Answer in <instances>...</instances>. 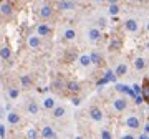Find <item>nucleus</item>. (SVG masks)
I'll return each mask as SVG.
<instances>
[{
    "mask_svg": "<svg viewBox=\"0 0 149 139\" xmlns=\"http://www.w3.org/2000/svg\"><path fill=\"white\" fill-rule=\"evenodd\" d=\"M113 108L116 109V111H124V109L128 108V101H126V98H118L113 101Z\"/></svg>",
    "mask_w": 149,
    "mask_h": 139,
    "instance_id": "obj_1",
    "label": "nucleus"
},
{
    "mask_svg": "<svg viewBox=\"0 0 149 139\" xmlns=\"http://www.w3.org/2000/svg\"><path fill=\"white\" fill-rule=\"evenodd\" d=\"M139 124H141V121H139L138 116H128V118H126V128H129V129H138Z\"/></svg>",
    "mask_w": 149,
    "mask_h": 139,
    "instance_id": "obj_2",
    "label": "nucleus"
},
{
    "mask_svg": "<svg viewBox=\"0 0 149 139\" xmlns=\"http://www.w3.org/2000/svg\"><path fill=\"white\" fill-rule=\"evenodd\" d=\"M89 116L93 121H101L103 119V113H101V109L96 108V106H93V108L89 109Z\"/></svg>",
    "mask_w": 149,
    "mask_h": 139,
    "instance_id": "obj_3",
    "label": "nucleus"
},
{
    "mask_svg": "<svg viewBox=\"0 0 149 139\" xmlns=\"http://www.w3.org/2000/svg\"><path fill=\"white\" fill-rule=\"evenodd\" d=\"M41 136L45 139H56V134L53 132V128L51 126H45L41 129Z\"/></svg>",
    "mask_w": 149,
    "mask_h": 139,
    "instance_id": "obj_4",
    "label": "nucleus"
},
{
    "mask_svg": "<svg viewBox=\"0 0 149 139\" xmlns=\"http://www.w3.org/2000/svg\"><path fill=\"white\" fill-rule=\"evenodd\" d=\"M58 7L60 10H73L75 9V2L73 0H60Z\"/></svg>",
    "mask_w": 149,
    "mask_h": 139,
    "instance_id": "obj_5",
    "label": "nucleus"
},
{
    "mask_svg": "<svg viewBox=\"0 0 149 139\" xmlns=\"http://www.w3.org/2000/svg\"><path fill=\"white\" fill-rule=\"evenodd\" d=\"M37 33H38V37H47V35L51 33V28H50L47 23H41V25H38V28H37Z\"/></svg>",
    "mask_w": 149,
    "mask_h": 139,
    "instance_id": "obj_6",
    "label": "nucleus"
},
{
    "mask_svg": "<svg viewBox=\"0 0 149 139\" xmlns=\"http://www.w3.org/2000/svg\"><path fill=\"white\" fill-rule=\"evenodd\" d=\"M124 28L128 30V31H138V22L136 20H133V18H129V20H126L124 22Z\"/></svg>",
    "mask_w": 149,
    "mask_h": 139,
    "instance_id": "obj_7",
    "label": "nucleus"
},
{
    "mask_svg": "<svg viewBox=\"0 0 149 139\" xmlns=\"http://www.w3.org/2000/svg\"><path fill=\"white\" fill-rule=\"evenodd\" d=\"M51 13H53V10H51L50 5H43V7L40 9V17H41L43 20L50 18V17H51Z\"/></svg>",
    "mask_w": 149,
    "mask_h": 139,
    "instance_id": "obj_8",
    "label": "nucleus"
},
{
    "mask_svg": "<svg viewBox=\"0 0 149 139\" xmlns=\"http://www.w3.org/2000/svg\"><path fill=\"white\" fill-rule=\"evenodd\" d=\"M88 38L91 40V41H98V40L101 38V30L99 28H91L88 31Z\"/></svg>",
    "mask_w": 149,
    "mask_h": 139,
    "instance_id": "obj_9",
    "label": "nucleus"
},
{
    "mask_svg": "<svg viewBox=\"0 0 149 139\" xmlns=\"http://www.w3.org/2000/svg\"><path fill=\"white\" fill-rule=\"evenodd\" d=\"M116 91H119V93H128L129 96H136V93H134V89L128 88L126 85H116Z\"/></svg>",
    "mask_w": 149,
    "mask_h": 139,
    "instance_id": "obj_10",
    "label": "nucleus"
},
{
    "mask_svg": "<svg viewBox=\"0 0 149 139\" xmlns=\"http://www.w3.org/2000/svg\"><path fill=\"white\" fill-rule=\"evenodd\" d=\"M20 114L18 113H10V114H7V121H9V124H18L20 123Z\"/></svg>",
    "mask_w": 149,
    "mask_h": 139,
    "instance_id": "obj_11",
    "label": "nucleus"
},
{
    "mask_svg": "<svg viewBox=\"0 0 149 139\" xmlns=\"http://www.w3.org/2000/svg\"><path fill=\"white\" fill-rule=\"evenodd\" d=\"M116 76H126V73H128V66L124 65V63H121V65H118V68H116Z\"/></svg>",
    "mask_w": 149,
    "mask_h": 139,
    "instance_id": "obj_12",
    "label": "nucleus"
},
{
    "mask_svg": "<svg viewBox=\"0 0 149 139\" xmlns=\"http://www.w3.org/2000/svg\"><path fill=\"white\" fill-rule=\"evenodd\" d=\"M66 88H68L70 93H75V94H76L79 91V85L76 81H70V83H66Z\"/></svg>",
    "mask_w": 149,
    "mask_h": 139,
    "instance_id": "obj_13",
    "label": "nucleus"
},
{
    "mask_svg": "<svg viewBox=\"0 0 149 139\" xmlns=\"http://www.w3.org/2000/svg\"><path fill=\"white\" fill-rule=\"evenodd\" d=\"M27 111H28L30 114H38V111H40V106L35 103V101H32L28 106H27Z\"/></svg>",
    "mask_w": 149,
    "mask_h": 139,
    "instance_id": "obj_14",
    "label": "nucleus"
},
{
    "mask_svg": "<svg viewBox=\"0 0 149 139\" xmlns=\"http://www.w3.org/2000/svg\"><path fill=\"white\" fill-rule=\"evenodd\" d=\"M142 96L146 101H149V78H146L142 83Z\"/></svg>",
    "mask_w": 149,
    "mask_h": 139,
    "instance_id": "obj_15",
    "label": "nucleus"
},
{
    "mask_svg": "<svg viewBox=\"0 0 149 139\" xmlns=\"http://www.w3.org/2000/svg\"><path fill=\"white\" fill-rule=\"evenodd\" d=\"M91 63H93V61H91V56H89V55H81V56H79V65H81V66H89Z\"/></svg>",
    "mask_w": 149,
    "mask_h": 139,
    "instance_id": "obj_16",
    "label": "nucleus"
},
{
    "mask_svg": "<svg viewBox=\"0 0 149 139\" xmlns=\"http://www.w3.org/2000/svg\"><path fill=\"white\" fill-rule=\"evenodd\" d=\"M63 116H65V108L63 106H56V108L53 109V118L60 119V118H63Z\"/></svg>",
    "mask_w": 149,
    "mask_h": 139,
    "instance_id": "obj_17",
    "label": "nucleus"
},
{
    "mask_svg": "<svg viewBox=\"0 0 149 139\" xmlns=\"http://www.w3.org/2000/svg\"><path fill=\"white\" fill-rule=\"evenodd\" d=\"M20 83H22L23 88H30V86H32V78H30L28 75H23V76L20 78Z\"/></svg>",
    "mask_w": 149,
    "mask_h": 139,
    "instance_id": "obj_18",
    "label": "nucleus"
},
{
    "mask_svg": "<svg viewBox=\"0 0 149 139\" xmlns=\"http://www.w3.org/2000/svg\"><path fill=\"white\" fill-rule=\"evenodd\" d=\"M43 108L45 109H55L56 106H55V99L53 98H47L45 101H43Z\"/></svg>",
    "mask_w": 149,
    "mask_h": 139,
    "instance_id": "obj_19",
    "label": "nucleus"
},
{
    "mask_svg": "<svg viewBox=\"0 0 149 139\" xmlns=\"http://www.w3.org/2000/svg\"><path fill=\"white\" fill-rule=\"evenodd\" d=\"M121 40L119 38H111V43H109V50H119L121 48Z\"/></svg>",
    "mask_w": 149,
    "mask_h": 139,
    "instance_id": "obj_20",
    "label": "nucleus"
},
{
    "mask_svg": "<svg viewBox=\"0 0 149 139\" xmlns=\"http://www.w3.org/2000/svg\"><path fill=\"white\" fill-rule=\"evenodd\" d=\"M28 45L32 48H38L40 47V37H30L28 38Z\"/></svg>",
    "mask_w": 149,
    "mask_h": 139,
    "instance_id": "obj_21",
    "label": "nucleus"
},
{
    "mask_svg": "<svg viewBox=\"0 0 149 139\" xmlns=\"http://www.w3.org/2000/svg\"><path fill=\"white\" fill-rule=\"evenodd\" d=\"M0 55H2V60H3V61H7V60L10 58V48L7 45L2 47V53H0Z\"/></svg>",
    "mask_w": 149,
    "mask_h": 139,
    "instance_id": "obj_22",
    "label": "nucleus"
},
{
    "mask_svg": "<svg viewBox=\"0 0 149 139\" xmlns=\"http://www.w3.org/2000/svg\"><path fill=\"white\" fill-rule=\"evenodd\" d=\"M18 94H20L18 88H15V86H10V88H9V96L12 99H17V98H18Z\"/></svg>",
    "mask_w": 149,
    "mask_h": 139,
    "instance_id": "obj_23",
    "label": "nucleus"
},
{
    "mask_svg": "<svg viewBox=\"0 0 149 139\" xmlns=\"http://www.w3.org/2000/svg\"><path fill=\"white\" fill-rule=\"evenodd\" d=\"M144 66H146L144 58H136V60H134V68H136V70H144Z\"/></svg>",
    "mask_w": 149,
    "mask_h": 139,
    "instance_id": "obj_24",
    "label": "nucleus"
},
{
    "mask_svg": "<svg viewBox=\"0 0 149 139\" xmlns=\"http://www.w3.org/2000/svg\"><path fill=\"white\" fill-rule=\"evenodd\" d=\"M12 13V5L10 3H2V15H10Z\"/></svg>",
    "mask_w": 149,
    "mask_h": 139,
    "instance_id": "obj_25",
    "label": "nucleus"
},
{
    "mask_svg": "<svg viewBox=\"0 0 149 139\" xmlns=\"http://www.w3.org/2000/svg\"><path fill=\"white\" fill-rule=\"evenodd\" d=\"M89 56H91V61H93L95 65H99V61H101V55H99L98 51H93Z\"/></svg>",
    "mask_w": 149,
    "mask_h": 139,
    "instance_id": "obj_26",
    "label": "nucleus"
},
{
    "mask_svg": "<svg viewBox=\"0 0 149 139\" xmlns=\"http://www.w3.org/2000/svg\"><path fill=\"white\" fill-rule=\"evenodd\" d=\"M75 37H76V31H75V30L68 28L66 31H65V38H66V40H73Z\"/></svg>",
    "mask_w": 149,
    "mask_h": 139,
    "instance_id": "obj_27",
    "label": "nucleus"
},
{
    "mask_svg": "<svg viewBox=\"0 0 149 139\" xmlns=\"http://www.w3.org/2000/svg\"><path fill=\"white\" fill-rule=\"evenodd\" d=\"M101 139H113V134L108 129H101Z\"/></svg>",
    "mask_w": 149,
    "mask_h": 139,
    "instance_id": "obj_28",
    "label": "nucleus"
},
{
    "mask_svg": "<svg viewBox=\"0 0 149 139\" xmlns=\"http://www.w3.org/2000/svg\"><path fill=\"white\" fill-rule=\"evenodd\" d=\"M109 13H111V15H118L119 13V7H118V3H116V5H109Z\"/></svg>",
    "mask_w": 149,
    "mask_h": 139,
    "instance_id": "obj_29",
    "label": "nucleus"
},
{
    "mask_svg": "<svg viewBox=\"0 0 149 139\" xmlns=\"http://www.w3.org/2000/svg\"><path fill=\"white\" fill-rule=\"evenodd\" d=\"M114 75H116V73H113L111 70H108V71H106V76H104V78L108 79V81H114V78H116Z\"/></svg>",
    "mask_w": 149,
    "mask_h": 139,
    "instance_id": "obj_30",
    "label": "nucleus"
},
{
    "mask_svg": "<svg viewBox=\"0 0 149 139\" xmlns=\"http://www.w3.org/2000/svg\"><path fill=\"white\" fill-rule=\"evenodd\" d=\"M133 89H134L136 94H141V93H142V86H139V85H133Z\"/></svg>",
    "mask_w": 149,
    "mask_h": 139,
    "instance_id": "obj_31",
    "label": "nucleus"
},
{
    "mask_svg": "<svg viewBox=\"0 0 149 139\" xmlns=\"http://www.w3.org/2000/svg\"><path fill=\"white\" fill-rule=\"evenodd\" d=\"M28 138L30 139H37V131H35V129H30L28 131Z\"/></svg>",
    "mask_w": 149,
    "mask_h": 139,
    "instance_id": "obj_32",
    "label": "nucleus"
},
{
    "mask_svg": "<svg viewBox=\"0 0 149 139\" xmlns=\"http://www.w3.org/2000/svg\"><path fill=\"white\" fill-rule=\"evenodd\" d=\"M55 88H56V89L63 88V81H61V79H55Z\"/></svg>",
    "mask_w": 149,
    "mask_h": 139,
    "instance_id": "obj_33",
    "label": "nucleus"
},
{
    "mask_svg": "<svg viewBox=\"0 0 149 139\" xmlns=\"http://www.w3.org/2000/svg\"><path fill=\"white\" fill-rule=\"evenodd\" d=\"M0 136L2 139H5V124H0Z\"/></svg>",
    "mask_w": 149,
    "mask_h": 139,
    "instance_id": "obj_34",
    "label": "nucleus"
},
{
    "mask_svg": "<svg viewBox=\"0 0 149 139\" xmlns=\"http://www.w3.org/2000/svg\"><path fill=\"white\" fill-rule=\"evenodd\" d=\"M79 103H81V101H79V98H73V104H75V106H78Z\"/></svg>",
    "mask_w": 149,
    "mask_h": 139,
    "instance_id": "obj_35",
    "label": "nucleus"
},
{
    "mask_svg": "<svg viewBox=\"0 0 149 139\" xmlns=\"http://www.w3.org/2000/svg\"><path fill=\"white\" fill-rule=\"evenodd\" d=\"M106 2H108L109 5H116L118 3V0H106Z\"/></svg>",
    "mask_w": 149,
    "mask_h": 139,
    "instance_id": "obj_36",
    "label": "nucleus"
},
{
    "mask_svg": "<svg viewBox=\"0 0 149 139\" xmlns=\"http://www.w3.org/2000/svg\"><path fill=\"white\" fill-rule=\"evenodd\" d=\"M123 139H134V136H131V134H126V136H123Z\"/></svg>",
    "mask_w": 149,
    "mask_h": 139,
    "instance_id": "obj_37",
    "label": "nucleus"
},
{
    "mask_svg": "<svg viewBox=\"0 0 149 139\" xmlns=\"http://www.w3.org/2000/svg\"><path fill=\"white\" fill-rule=\"evenodd\" d=\"M144 129H146V132H149V123H148V126H146Z\"/></svg>",
    "mask_w": 149,
    "mask_h": 139,
    "instance_id": "obj_38",
    "label": "nucleus"
},
{
    "mask_svg": "<svg viewBox=\"0 0 149 139\" xmlns=\"http://www.w3.org/2000/svg\"><path fill=\"white\" fill-rule=\"evenodd\" d=\"M146 48H148V50H149V41H148V45H146Z\"/></svg>",
    "mask_w": 149,
    "mask_h": 139,
    "instance_id": "obj_39",
    "label": "nucleus"
},
{
    "mask_svg": "<svg viewBox=\"0 0 149 139\" xmlns=\"http://www.w3.org/2000/svg\"><path fill=\"white\" fill-rule=\"evenodd\" d=\"M96 2H104V0H96Z\"/></svg>",
    "mask_w": 149,
    "mask_h": 139,
    "instance_id": "obj_40",
    "label": "nucleus"
},
{
    "mask_svg": "<svg viewBox=\"0 0 149 139\" xmlns=\"http://www.w3.org/2000/svg\"><path fill=\"white\" fill-rule=\"evenodd\" d=\"M136 2H144V0H136Z\"/></svg>",
    "mask_w": 149,
    "mask_h": 139,
    "instance_id": "obj_41",
    "label": "nucleus"
},
{
    "mask_svg": "<svg viewBox=\"0 0 149 139\" xmlns=\"http://www.w3.org/2000/svg\"><path fill=\"white\" fill-rule=\"evenodd\" d=\"M148 30H149V23H148Z\"/></svg>",
    "mask_w": 149,
    "mask_h": 139,
    "instance_id": "obj_42",
    "label": "nucleus"
},
{
    "mask_svg": "<svg viewBox=\"0 0 149 139\" xmlns=\"http://www.w3.org/2000/svg\"><path fill=\"white\" fill-rule=\"evenodd\" d=\"M76 139H81V138H76Z\"/></svg>",
    "mask_w": 149,
    "mask_h": 139,
    "instance_id": "obj_43",
    "label": "nucleus"
}]
</instances>
